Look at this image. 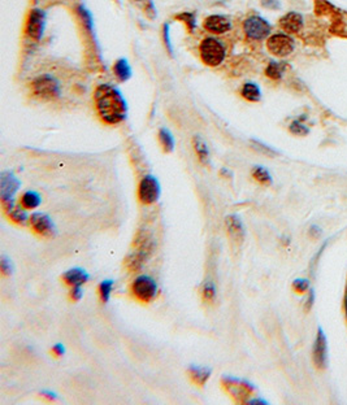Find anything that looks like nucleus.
<instances>
[{
  "label": "nucleus",
  "mask_w": 347,
  "mask_h": 405,
  "mask_svg": "<svg viewBox=\"0 0 347 405\" xmlns=\"http://www.w3.org/2000/svg\"><path fill=\"white\" fill-rule=\"evenodd\" d=\"M94 104L98 116L107 125H118L127 118V100L116 86L99 85L94 92Z\"/></svg>",
  "instance_id": "f257e3e1"
},
{
  "label": "nucleus",
  "mask_w": 347,
  "mask_h": 405,
  "mask_svg": "<svg viewBox=\"0 0 347 405\" xmlns=\"http://www.w3.org/2000/svg\"><path fill=\"white\" fill-rule=\"evenodd\" d=\"M155 243L151 233L147 230H139L134 239V251L130 252L125 259V266L130 271H138L143 268L144 263L151 256Z\"/></svg>",
  "instance_id": "f03ea898"
},
{
  "label": "nucleus",
  "mask_w": 347,
  "mask_h": 405,
  "mask_svg": "<svg viewBox=\"0 0 347 405\" xmlns=\"http://www.w3.org/2000/svg\"><path fill=\"white\" fill-rule=\"evenodd\" d=\"M30 87L33 95L40 100H55L61 94L60 83L51 74L38 75L32 81Z\"/></svg>",
  "instance_id": "7ed1b4c3"
},
{
  "label": "nucleus",
  "mask_w": 347,
  "mask_h": 405,
  "mask_svg": "<svg viewBox=\"0 0 347 405\" xmlns=\"http://www.w3.org/2000/svg\"><path fill=\"white\" fill-rule=\"evenodd\" d=\"M199 54H201L202 61L206 65L218 66L225 60L227 51L221 40L208 37L202 40L201 46H199Z\"/></svg>",
  "instance_id": "20e7f679"
},
{
  "label": "nucleus",
  "mask_w": 347,
  "mask_h": 405,
  "mask_svg": "<svg viewBox=\"0 0 347 405\" xmlns=\"http://www.w3.org/2000/svg\"><path fill=\"white\" fill-rule=\"evenodd\" d=\"M130 291L138 301L147 304V302H151L158 295V285L154 278L148 275H139L133 281Z\"/></svg>",
  "instance_id": "39448f33"
},
{
  "label": "nucleus",
  "mask_w": 347,
  "mask_h": 405,
  "mask_svg": "<svg viewBox=\"0 0 347 405\" xmlns=\"http://www.w3.org/2000/svg\"><path fill=\"white\" fill-rule=\"evenodd\" d=\"M221 386L227 394L235 400L237 402H247L249 396L253 394L254 387L247 381L238 379V378L225 375L221 379Z\"/></svg>",
  "instance_id": "423d86ee"
},
{
  "label": "nucleus",
  "mask_w": 347,
  "mask_h": 405,
  "mask_svg": "<svg viewBox=\"0 0 347 405\" xmlns=\"http://www.w3.org/2000/svg\"><path fill=\"white\" fill-rule=\"evenodd\" d=\"M160 183L154 175H146L138 185V199L144 206H151L160 197Z\"/></svg>",
  "instance_id": "0eeeda50"
},
{
  "label": "nucleus",
  "mask_w": 347,
  "mask_h": 405,
  "mask_svg": "<svg viewBox=\"0 0 347 405\" xmlns=\"http://www.w3.org/2000/svg\"><path fill=\"white\" fill-rule=\"evenodd\" d=\"M270 23L260 16H251L243 22V32L249 39L263 40L270 34Z\"/></svg>",
  "instance_id": "6e6552de"
},
{
  "label": "nucleus",
  "mask_w": 347,
  "mask_h": 405,
  "mask_svg": "<svg viewBox=\"0 0 347 405\" xmlns=\"http://www.w3.org/2000/svg\"><path fill=\"white\" fill-rule=\"evenodd\" d=\"M44 28H46V13H44V11L38 8L32 9L25 25V32L28 37L38 42L43 37Z\"/></svg>",
  "instance_id": "1a4fd4ad"
},
{
  "label": "nucleus",
  "mask_w": 347,
  "mask_h": 405,
  "mask_svg": "<svg viewBox=\"0 0 347 405\" xmlns=\"http://www.w3.org/2000/svg\"><path fill=\"white\" fill-rule=\"evenodd\" d=\"M267 48L277 57H286L294 51V40L287 34H273L268 38Z\"/></svg>",
  "instance_id": "9d476101"
},
{
  "label": "nucleus",
  "mask_w": 347,
  "mask_h": 405,
  "mask_svg": "<svg viewBox=\"0 0 347 405\" xmlns=\"http://www.w3.org/2000/svg\"><path fill=\"white\" fill-rule=\"evenodd\" d=\"M29 225L35 234L40 235V237H52L55 233V225L51 218L47 214L40 213V212L33 213L30 216Z\"/></svg>",
  "instance_id": "9b49d317"
},
{
  "label": "nucleus",
  "mask_w": 347,
  "mask_h": 405,
  "mask_svg": "<svg viewBox=\"0 0 347 405\" xmlns=\"http://www.w3.org/2000/svg\"><path fill=\"white\" fill-rule=\"evenodd\" d=\"M21 182L15 177L11 171H3L0 175V200L2 201H11L13 196L20 189Z\"/></svg>",
  "instance_id": "f8f14e48"
},
{
  "label": "nucleus",
  "mask_w": 347,
  "mask_h": 405,
  "mask_svg": "<svg viewBox=\"0 0 347 405\" xmlns=\"http://www.w3.org/2000/svg\"><path fill=\"white\" fill-rule=\"evenodd\" d=\"M327 338L321 328H318L312 351L313 363L318 369H324L327 366Z\"/></svg>",
  "instance_id": "ddd939ff"
},
{
  "label": "nucleus",
  "mask_w": 347,
  "mask_h": 405,
  "mask_svg": "<svg viewBox=\"0 0 347 405\" xmlns=\"http://www.w3.org/2000/svg\"><path fill=\"white\" fill-rule=\"evenodd\" d=\"M203 26L207 32L213 33V34H225L232 29V23H230L229 18L225 17V16H221V14L208 16L204 20Z\"/></svg>",
  "instance_id": "4468645a"
},
{
  "label": "nucleus",
  "mask_w": 347,
  "mask_h": 405,
  "mask_svg": "<svg viewBox=\"0 0 347 405\" xmlns=\"http://www.w3.org/2000/svg\"><path fill=\"white\" fill-rule=\"evenodd\" d=\"M225 227L230 239L235 243H242L244 238V226L241 218L235 214H230L225 218Z\"/></svg>",
  "instance_id": "2eb2a0df"
},
{
  "label": "nucleus",
  "mask_w": 347,
  "mask_h": 405,
  "mask_svg": "<svg viewBox=\"0 0 347 405\" xmlns=\"http://www.w3.org/2000/svg\"><path fill=\"white\" fill-rule=\"evenodd\" d=\"M280 26L284 32H286L287 34H295L299 33L303 28V17L302 14L296 13V12H289L281 17L280 20Z\"/></svg>",
  "instance_id": "dca6fc26"
},
{
  "label": "nucleus",
  "mask_w": 347,
  "mask_h": 405,
  "mask_svg": "<svg viewBox=\"0 0 347 405\" xmlns=\"http://www.w3.org/2000/svg\"><path fill=\"white\" fill-rule=\"evenodd\" d=\"M63 281L65 285H68L69 287L73 286H82L89 281V274L81 268L69 269L65 273L63 274Z\"/></svg>",
  "instance_id": "f3484780"
},
{
  "label": "nucleus",
  "mask_w": 347,
  "mask_h": 405,
  "mask_svg": "<svg viewBox=\"0 0 347 405\" xmlns=\"http://www.w3.org/2000/svg\"><path fill=\"white\" fill-rule=\"evenodd\" d=\"M187 373H189L191 382L195 383L196 386H201V387H203L211 378V369L204 368V366L191 365L189 370H187Z\"/></svg>",
  "instance_id": "a211bd4d"
},
{
  "label": "nucleus",
  "mask_w": 347,
  "mask_h": 405,
  "mask_svg": "<svg viewBox=\"0 0 347 405\" xmlns=\"http://www.w3.org/2000/svg\"><path fill=\"white\" fill-rule=\"evenodd\" d=\"M192 147H194V151H195L201 164L208 165L210 164V149H208L206 140L202 137H199V135H195L192 138Z\"/></svg>",
  "instance_id": "6ab92c4d"
},
{
  "label": "nucleus",
  "mask_w": 347,
  "mask_h": 405,
  "mask_svg": "<svg viewBox=\"0 0 347 405\" xmlns=\"http://www.w3.org/2000/svg\"><path fill=\"white\" fill-rule=\"evenodd\" d=\"M113 74L116 75L120 82H127L128 80H130L132 77V68H130L129 63L127 59H118L115 64H113Z\"/></svg>",
  "instance_id": "aec40b11"
},
{
  "label": "nucleus",
  "mask_w": 347,
  "mask_h": 405,
  "mask_svg": "<svg viewBox=\"0 0 347 405\" xmlns=\"http://www.w3.org/2000/svg\"><path fill=\"white\" fill-rule=\"evenodd\" d=\"M241 95L243 99L247 100V102L256 103V102H259V100L261 99L260 87L254 82H247L242 86Z\"/></svg>",
  "instance_id": "412c9836"
},
{
  "label": "nucleus",
  "mask_w": 347,
  "mask_h": 405,
  "mask_svg": "<svg viewBox=\"0 0 347 405\" xmlns=\"http://www.w3.org/2000/svg\"><path fill=\"white\" fill-rule=\"evenodd\" d=\"M42 199L40 195L35 191H26L25 194H22L20 199V206H22L25 209H35L40 206Z\"/></svg>",
  "instance_id": "4be33fe9"
},
{
  "label": "nucleus",
  "mask_w": 347,
  "mask_h": 405,
  "mask_svg": "<svg viewBox=\"0 0 347 405\" xmlns=\"http://www.w3.org/2000/svg\"><path fill=\"white\" fill-rule=\"evenodd\" d=\"M159 142L165 154H170L175 149V138L168 129L163 128L159 130Z\"/></svg>",
  "instance_id": "5701e85b"
},
{
  "label": "nucleus",
  "mask_w": 347,
  "mask_h": 405,
  "mask_svg": "<svg viewBox=\"0 0 347 405\" xmlns=\"http://www.w3.org/2000/svg\"><path fill=\"white\" fill-rule=\"evenodd\" d=\"M28 209L23 208L22 206L20 207H15V208L12 209L11 212L8 213V217L9 220L12 221V222H15L16 225H26V222H29V218L30 216H28Z\"/></svg>",
  "instance_id": "b1692460"
},
{
  "label": "nucleus",
  "mask_w": 347,
  "mask_h": 405,
  "mask_svg": "<svg viewBox=\"0 0 347 405\" xmlns=\"http://www.w3.org/2000/svg\"><path fill=\"white\" fill-rule=\"evenodd\" d=\"M217 296V290L212 281H206L202 286V297L206 302H213Z\"/></svg>",
  "instance_id": "393cba45"
},
{
  "label": "nucleus",
  "mask_w": 347,
  "mask_h": 405,
  "mask_svg": "<svg viewBox=\"0 0 347 405\" xmlns=\"http://www.w3.org/2000/svg\"><path fill=\"white\" fill-rule=\"evenodd\" d=\"M282 74H284V64L276 63V61L268 64L267 69H265V75L268 78L273 81H279L282 78Z\"/></svg>",
  "instance_id": "a878e982"
},
{
  "label": "nucleus",
  "mask_w": 347,
  "mask_h": 405,
  "mask_svg": "<svg viewBox=\"0 0 347 405\" xmlns=\"http://www.w3.org/2000/svg\"><path fill=\"white\" fill-rule=\"evenodd\" d=\"M253 177L260 185H269V183H272V177H270L269 171L265 168H263V166H255L253 169Z\"/></svg>",
  "instance_id": "bb28decb"
},
{
  "label": "nucleus",
  "mask_w": 347,
  "mask_h": 405,
  "mask_svg": "<svg viewBox=\"0 0 347 405\" xmlns=\"http://www.w3.org/2000/svg\"><path fill=\"white\" fill-rule=\"evenodd\" d=\"M176 18L180 21H182V22L186 25L187 30H189L190 33L195 32V29H196L195 14L191 13V12H182V13H180L178 16H176Z\"/></svg>",
  "instance_id": "cd10ccee"
},
{
  "label": "nucleus",
  "mask_w": 347,
  "mask_h": 405,
  "mask_svg": "<svg viewBox=\"0 0 347 405\" xmlns=\"http://www.w3.org/2000/svg\"><path fill=\"white\" fill-rule=\"evenodd\" d=\"M112 288H113V281L112 280H107L103 281V282L99 285L98 287V292H99V297L103 302H108L109 299H111V294H112Z\"/></svg>",
  "instance_id": "c85d7f7f"
},
{
  "label": "nucleus",
  "mask_w": 347,
  "mask_h": 405,
  "mask_svg": "<svg viewBox=\"0 0 347 405\" xmlns=\"http://www.w3.org/2000/svg\"><path fill=\"white\" fill-rule=\"evenodd\" d=\"M77 14L80 16L81 21L83 22V26H85L89 32H91L92 28H94V20H92V14L90 13V11H87L83 6H78Z\"/></svg>",
  "instance_id": "c756f323"
},
{
  "label": "nucleus",
  "mask_w": 347,
  "mask_h": 405,
  "mask_svg": "<svg viewBox=\"0 0 347 405\" xmlns=\"http://www.w3.org/2000/svg\"><path fill=\"white\" fill-rule=\"evenodd\" d=\"M289 130L290 133H293L294 135H299V137H303V135L308 134V132H310L307 126L303 125V123L299 122V121H294V122L290 123Z\"/></svg>",
  "instance_id": "7c9ffc66"
},
{
  "label": "nucleus",
  "mask_w": 347,
  "mask_h": 405,
  "mask_svg": "<svg viewBox=\"0 0 347 405\" xmlns=\"http://www.w3.org/2000/svg\"><path fill=\"white\" fill-rule=\"evenodd\" d=\"M0 270H2V274H3L4 277H9L13 273L12 261L7 256H2V260H0Z\"/></svg>",
  "instance_id": "2f4dec72"
},
{
  "label": "nucleus",
  "mask_w": 347,
  "mask_h": 405,
  "mask_svg": "<svg viewBox=\"0 0 347 405\" xmlns=\"http://www.w3.org/2000/svg\"><path fill=\"white\" fill-rule=\"evenodd\" d=\"M251 144H253V147L256 149V151L261 152V154H264V155H268V156H272V155L276 154L275 149H272L270 147L265 146V144H263V143L258 142V140H251Z\"/></svg>",
  "instance_id": "473e14b6"
},
{
  "label": "nucleus",
  "mask_w": 347,
  "mask_h": 405,
  "mask_svg": "<svg viewBox=\"0 0 347 405\" xmlns=\"http://www.w3.org/2000/svg\"><path fill=\"white\" fill-rule=\"evenodd\" d=\"M163 34H164V43H165L166 49H168V52L173 56V47H172V42H170V34H169V23H164Z\"/></svg>",
  "instance_id": "72a5a7b5"
},
{
  "label": "nucleus",
  "mask_w": 347,
  "mask_h": 405,
  "mask_svg": "<svg viewBox=\"0 0 347 405\" xmlns=\"http://www.w3.org/2000/svg\"><path fill=\"white\" fill-rule=\"evenodd\" d=\"M308 287H310V285H308L307 280H295L293 283V288L295 290V292H298V294H303V292H306L308 290Z\"/></svg>",
  "instance_id": "f704fd0d"
},
{
  "label": "nucleus",
  "mask_w": 347,
  "mask_h": 405,
  "mask_svg": "<svg viewBox=\"0 0 347 405\" xmlns=\"http://www.w3.org/2000/svg\"><path fill=\"white\" fill-rule=\"evenodd\" d=\"M69 297H70L73 301H80V300L83 297L82 287H81V286H73V287H70V291H69Z\"/></svg>",
  "instance_id": "c9c22d12"
},
{
  "label": "nucleus",
  "mask_w": 347,
  "mask_h": 405,
  "mask_svg": "<svg viewBox=\"0 0 347 405\" xmlns=\"http://www.w3.org/2000/svg\"><path fill=\"white\" fill-rule=\"evenodd\" d=\"M146 8H144V12H146V16L150 18V20H154L156 17V8L152 3V0H146Z\"/></svg>",
  "instance_id": "e433bc0d"
},
{
  "label": "nucleus",
  "mask_w": 347,
  "mask_h": 405,
  "mask_svg": "<svg viewBox=\"0 0 347 405\" xmlns=\"http://www.w3.org/2000/svg\"><path fill=\"white\" fill-rule=\"evenodd\" d=\"M261 6L269 9H279L281 4L279 0H261Z\"/></svg>",
  "instance_id": "4c0bfd02"
},
{
  "label": "nucleus",
  "mask_w": 347,
  "mask_h": 405,
  "mask_svg": "<svg viewBox=\"0 0 347 405\" xmlns=\"http://www.w3.org/2000/svg\"><path fill=\"white\" fill-rule=\"evenodd\" d=\"M51 352L54 356L56 357H61L64 353H65V348H64V345L60 344V343H58V344H55L54 347L51 348Z\"/></svg>",
  "instance_id": "58836bf2"
},
{
  "label": "nucleus",
  "mask_w": 347,
  "mask_h": 405,
  "mask_svg": "<svg viewBox=\"0 0 347 405\" xmlns=\"http://www.w3.org/2000/svg\"><path fill=\"white\" fill-rule=\"evenodd\" d=\"M40 395H42V396L43 397H46L47 400H49V401H55V400H56V394H55V392H52V391H42L40 392Z\"/></svg>",
  "instance_id": "ea45409f"
},
{
  "label": "nucleus",
  "mask_w": 347,
  "mask_h": 405,
  "mask_svg": "<svg viewBox=\"0 0 347 405\" xmlns=\"http://www.w3.org/2000/svg\"><path fill=\"white\" fill-rule=\"evenodd\" d=\"M313 299H315V295H313V292H311L310 296H308V302H307V309H310L311 307H312L313 304Z\"/></svg>",
  "instance_id": "a19ab883"
},
{
  "label": "nucleus",
  "mask_w": 347,
  "mask_h": 405,
  "mask_svg": "<svg viewBox=\"0 0 347 405\" xmlns=\"http://www.w3.org/2000/svg\"><path fill=\"white\" fill-rule=\"evenodd\" d=\"M344 309H346V318H347V299H346V302H344Z\"/></svg>",
  "instance_id": "79ce46f5"
},
{
  "label": "nucleus",
  "mask_w": 347,
  "mask_h": 405,
  "mask_svg": "<svg viewBox=\"0 0 347 405\" xmlns=\"http://www.w3.org/2000/svg\"><path fill=\"white\" fill-rule=\"evenodd\" d=\"M135 2H143V0H135Z\"/></svg>",
  "instance_id": "37998d69"
}]
</instances>
